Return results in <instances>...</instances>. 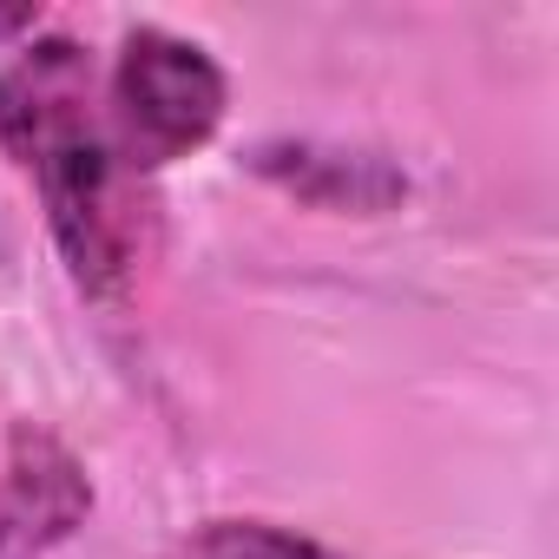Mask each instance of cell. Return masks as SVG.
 <instances>
[{
  "mask_svg": "<svg viewBox=\"0 0 559 559\" xmlns=\"http://www.w3.org/2000/svg\"><path fill=\"white\" fill-rule=\"evenodd\" d=\"M86 513H93L86 461L47 421H14L8 454H0V559H47L86 526Z\"/></svg>",
  "mask_w": 559,
  "mask_h": 559,
  "instance_id": "obj_4",
  "label": "cell"
},
{
  "mask_svg": "<svg viewBox=\"0 0 559 559\" xmlns=\"http://www.w3.org/2000/svg\"><path fill=\"white\" fill-rule=\"evenodd\" d=\"M106 132L119 145V158L152 178L191 152H204L224 119H230V73L217 67V53L178 27L158 21H132L112 47V73H106Z\"/></svg>",
  "mask_w": 559,
  "mask_h": 559,
  "instance_id": "obj_2",
  "label": "cell"
},
{
  "mask_svg": "<svg viewBox=\"0 0 559 559\" xmlns=\"http://www.w3.org/2000/svg\"><path fill=\"white\" fill-rule=\"evenodd\" d=\"M171 559H349L336 546H323L317 533L304 526H284V520H257V513H217V520H198Z\"/></svg>",
  "mask_w": 559,
  "mask_h": 559,
  "instance_id": "obj_5",
  "label": "cell"
},
{
  "mask_svg": "<svg viewBox=\"0 0 559 559\" xmlns=\"http://www.w3.org/2000/svg\"><path fill=\"white\" fill-rule=\"evenodd\" d=\"M243 171H257L270 191H284L310 211L336 217H389L408 204V165L362 139H323V132H270L243 145Z\"/></svg>",
  "mask_w": 559,
  "mask_h": 559,
  "instance_id": "obj_3",
  "label": "cell"
},
{
  "mask_svg": "<svg viewBox=\"0 0 559 559\" xmlns=\"http://www.w3.org/2000/svg\"><path fill=\"white\" fill-rule=\"evenodd\" d=\"M21 139L14 158L34 171L53 250L67 263V276L112 304L132 290L139 257H145V178L119 158L106 112L93 99V67L80 53V40L67 34H34L21 73Z\"/></svg>",
  "mask_w": 559,
  "mask_h": 559,
  "instance_id": "obj_1",
  "label": "cell"
},
{
  "mask_svg": "<svg viewBox=\"0 0 559 559\" xmlns=\"http://www.w3.org/2000/svg\"><path fill=\"white\" fill-rule=\"evenodd\" d=\"M14 139H21V86L14 73H0V152L14 158Z\"/></svg>",
  "mask_w": 559,
  "mask_h": 559,
  "instance_id": "obj_6",
  "label": "cell"
},
{
  "mask_svg": "<svg viewBox=\"0 0 559 559\" xmlns=\"http://www.w3.org/2000/svg\"><path fill=\"white\" fill-rule=\"evenodd\" d=\"M40 34V8L34 0H8L0 8V40H34Z\"/></svg>",
  "mask_w": 559,
  "mask_h": 559,
  "instance_id": "obj_7",
  "label": "cell"
}]
</instances>
